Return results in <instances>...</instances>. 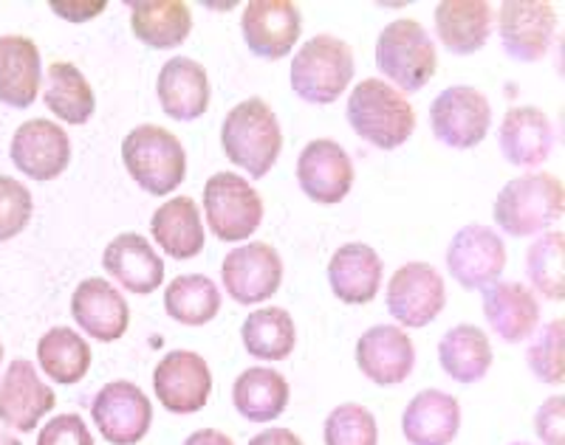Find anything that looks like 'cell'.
<instances>
[{
	"label": "cell",
	"mask_w": 565,
	"mask_h": 445,
	"mask_svg": "<svg viewBox=\"0 0 565 445\" xmlns=\"http://www.w3.org/2000/svg\"><path fill=\"white\" fill-rule=\"evenodd\" d=\"M221 146L226 159L252 178L269 175L282 150V128L275 110L260 96L232 108L221 124Z\"/></svg>",
	"instance_id": "obj_1"
},
{
	"label": "cell",
	"mask_w": 565,
	"mask_h": 445,
	"mask_svg": "<svg viewBox=\"0 0 565 445\" xmlns=\"http://www.w3.org/2000/svg\"><path fill=\"white\" fill-rule=\"evenodd\" d=\"M40 52L34 40L7 34L0 37V102L9 108H32L40 90Z\"/></svg>",
	"instance_id": "obj_27"
},
{
	"label": "cell",
	"mask_w": 565,
	"mask_h": 445,
	"mask_svg": "<svg viewBox=\"0 0 565 445\" xmlns=\"http://www.w3.org/2000/svg\"><path fill=\"white\" fill-rule=\"evenodd\" d=\"M38 361L45 376L57 383H79L90 369V347L77 330L54 327L38 341Z\"/></svg>",
	"instance_id": "obj_36"
},
{
	"label": "cell",
	"mask_w": 565,
	"mask_h": 445,
	"mask_svg": "<svg viewBox=\"0 0 565 445\" xmlns=\"http://www.w3.org/2000/svg\"><path fill=\"white\" fill-rule=\"evenodd\" d=\"M18 172L34 181L60 178L71 164V139L60 124L49 119H32L20 124L9 146Z\"/></svg>",
	"instance_id": "obj_17"
},
{
	"label": "cell",
	"mask_w": 565,
	"mask_h": 445,
	"mask_svg": "<svg viewBox=\"0 0 565 445\" xmlns=\"http://www.w3.org/2000/svg\"><path fill=\"white\" fill-rule=\"evenodd\" d=\"M232 403L249 423H271L289 406V381L275 369L249 367L232 387Z\"/></svg>",
	"instance_id": "obj_31"
},
{
	"label": "cell",
	"mask_w": 565,
	"mask_h": 445,
	"mask_svg": "<svg viewBox=\"0 0 565 445\" xmlns=\"http://www.w3.org/2000/svg\"><path fill=\"white\" fill-rule=\"evenodd\" d=\"M433 135L452 150H472L492 128V105L478 88L452 85L430 105Z\"/></svg>",
	"instance_id": "obj_8"
},
{
	"label": "cell",
	"mask_w": 565,
	"mask_h": 445,
	"mask_svg": "<svg viewBox=\"0 0 565 445\" xmlns=\"http://www.w3.org/2000/svg\"><path fill=\"white\" fill-rule=\"evenodd\" d=\"M0 445H23L18 437H12V434H7L3 428H0Z\"/></svg>",
	"instance_id": "obj_46"
},
{
	"label": "cell",
	"mask_w": 565,
	"mask_h": 445,
	"mask_svg": "<svg viewBox=\"0 0 565 445\" xmlns=\"http://www.w3.org/2000/svg\"><path fill=\"white\" fill-rule=\"evenodd\" d=\"M565 235L563 231H548L540 240H534L526 251V274L532 285L537 287L546 300H565Z\"/></svg>",
	"instance_id": "obj_37"
},
{
	"label": "cell",
	"mask_w": 565,
	"mask_h": 445,
	"mask_svg": "<svg viewBox=\"0 0 565 445\" xmlns=\"http://www.w3.org/2000/svg\"><path fill=\"white\" fill-rule=\"evenodd\" d=\"M563 414H565L563 394H554V398H548V401L537 409V414H534V432H537L540 443L565 445Z\"/></svg>",
	"instance_id": "obj_42"
},
{
	"label": "cell",
	"mask_w": 565,
	"mask_h": 445,
	"mask_svg": "<svg viewBox=\"0 0 565 445\" xmlns=\"http://www.w3.org/2000/svg\"><path fill=\"white\" fill-rule=\"evenodd\" d=\"M204 211L221 242L249 240L264 223V200L255 186L235 172H215L204 186Z\"/></svg>",
	"instance_id": "obj_7"
},
{
	"label": "cell",
	"mask_w": 565,
	"mask_h": 445,
	"mask_svg": "<svg viewBox=\"0 0 565 445\" xmlns=\"http://www.w3.org/2000/svg\"><path fill=\"white\" fill-rule=\"evenodd\" d=\"M438 363L452 381L478 383L492 367V344L476 325H456L438 344Z\"/></svg>",
	"instance_id": "obj_32"
},
{
	"label": "cell",
	"mask_w": 565,
	"mask_h": 445,
	"mask_svg": "<svg viewBox=\"0 0 565 445\" xmlns=\"http://www.w3.org/2000/svg\"><path fill=\"white\" fill-rule=\"evenodd\" d=\"M356 363L362 376L380 387L405 383L416 367V347L396 325H376L356 341Z\"/></svg>",
	"instance_id": "obj_19"
},
{
	"label": "cell",
	"mask_w": 565,
	"mask_h": 445,
	"mask_svg": "<svg viewBox=\"0 0 565 445\" xmlns=\"http://www.w3.org/2000/svg\"><path fill=\"white\" fill-rule=\"evenodd\" d=\"M509 445H532V443H509Z\"/></svg>",
	"instance_id": "obj_48"
},
{
	"label": "cell",
	"mask_w": 565,
	"mask_h": 445,
	"mask_svg": "<svg viewBox=\"0 0 565 445\" xmlns=\"http://www.w3.org/2000/svg\"><path fill=\"white\" fill-rule=\"evenodd\" d=\"M507 268V246L501 235L481 223L456 231L447 249V271L467 291H487Z\"/></svg>",
	"instance_id": "obj_9"
},
{
	"label": "cell",
	"mask_w": 565,
	"mask_h": 445,
	"mask_svg": "<svg viewBox=\"0 0 565 445\" xmlns=\"http://www.w3.org/2000/svg\"><path fill=\"white\" fill-rule=\"evenodd\" d=\"M498 144L509 164L523 166V170L540 166L554 150L552 119L532 105L512 108L501 121Z\"/></svg>",
	"instance_id": "obj_23"
},
{
	"label": "cell",
	"mask_w": 565,
	"mask_h": 445,
	"mask_svg": "<svg viewBox=\"0 0 565 445\" xmlns=\"http://www.w3.org/2000/svg\"><path fill=\"white\" fill-rule=\"evenodd\" d=\"M0 361H3V344H0Z\"/></svg>",
	"instance_id": "obj_47"
},
{
	"label": "cell",
	"mask_w": 565,
	"mask_h": 445,
	"mask_svg": "<svg viewBox=\"0 0 565 445\" xmlns=\"http://www.w3.org/2000/svg\"><path fill=\"white\" fill-rule=\"evenodd\" d=\"M130 29L150 48H175L193 32V14L181 0H134Z\"/></svg>",
	"instance_id": "obj_30"
},
{
	"label": "cell",
	"mask_w": 565,
	"mask_h": 445,
	"mask_svg": "<svg viewBox=\"0 0 565 445\" xmlns=\"http://www.w3.org/2000/svg\"><path fill=\"white\" fill-rule=\"evenodd\" d=\"M387 313L405 327H427L444 311L447 291L430 262H407L396 268L387 285Z\"/></svg>",
	"instance_id": "obj_11"
},
{
	"label": "cell",
	"mask_w": 565,
	"mask_h": 445,
	"mask_svg": "<svg viewBox=\"0 0 565 445\" xmlns=\"http://www.w3.org/2000/svg\"><path fill=\"white\" fill-rule=\"evenodd\" d=\"M71 316L79 330L97 341H119L130 325V307L125 296L110 282L90 276L83 280L71 296Z\"/></svg>",
	"instance_id": "obj_20"
},
{
	"label": "cell",
	"mask_w": 565,
	"mask_h": 445,
	"mask_svg": "<svg viewBox=\"0 0 565 445\" xmlns=\"http://www.w3.org/2000/svg\"><path fill=\"white\" fill-rule=\"evenodd\" d=\"M221 282L238 305H260L282 285V260L266 242H246L224 257Z\"/></svg>",
	"instance_id": "obj_12"
},
{
	"label": "cell",
	"mask_w": 565,
	"mask_h": 445,
	"mask_svg": "<svg viewBox=\"0 0 565 445\" xmlns=\"http://www.w3.org/2000/svg\"><path fill=\"white\" fill-rule=\"evenodd\" d=\"M153 240L159 249L173 260H193L204 249V226H201L199 206L193 197L179 195L161 204L150 220Z\"/></svg>",
	"instance_id": "obj_29"
},
{
	"label": "cell",
	"mask_w": 565,
	"mask_h": 445,
	"mask_svg": "<svg viewBox=\"0 0 565 445\" xmlns=\"http://www.w3.org/2000/svg\"><path fill=\"white\" fill-rule=\"evenodd\" d=\"M153 392L173 414L201 412L210 401L212 376L199 352L175 350L161 358L153 372Z\"/></svg>",
	"instance_id": "obj_14"
},
{
	"label": "cell",
	"mask_w": 565,
	"mask_h": 445,
	"mask_svg": "<svg viewBox=\"0 0 565 445\" xmlns=\"http://www.w3.org/2000/svg\"><path fill=\"white\" fill-rule=\"evenodd\" d=\"M161 110L175 121L201 119L210 108V77L204 65L190 57H173L161 65L156 79Z\"/></svg>",
	"instance_id": "obj_21"
},
{
	"label": "cell",
	"mask_w": 565,
	"mask_h": 445,
	"mask_svg": "<svg viewBox=\"0 0 565 445\" xmlns=\"http://www.w3.org/2000/svg\"><path fill=\"white\" fill-rule=\"evenodd\" d=\"M164 311L186 327H204L221 311L218 285L204 274H181L164 291Z\"/></svg>",
	"instance_id": "obj_35"
},
{
	"label": "cell",
	"mask_w": 565,
	"mask_h": 445,
	"mask_svg": "<svg viewBox=\"0 0 565 445\" xmlns=\"http://www.w3.org/2000/svg\"><path fill=\"white\" fill-rule=\"evenodd\" d=\"M436 43L422 23L411 18L393 20L376 40V68L398 90L418 94L436 74Z\"/></svg>",
	"instance_id": "obj_6"
},
{
	"label": "cell",
	"mask_w": 565,
	"mask_h": 445,
	"mask_svg": "<svg viewBox=\"0 0 565 445\" xmlns=\"http://www.w3.org/2000/svg\"><path fill=\"white\" fill-rule=\"evenodd\" d=\"M241 338L252 358L260 361H282L295 352L297 327L289 311L282 307H260L249 313L241 327Z\"/></svg>",
	"instance_id": "obj_34"
},
{
	"label": "cell",
	"mask_w": 565,
	"mask_h": 445,
	"mask_svg": "<svg viewBox=\"0 0 565 445\" xmlns=\"http://www.w3.org/2000/svg\"><path fill=\"white\" fill-rule=\"evenodd\" d=\"M184 445H235V443H232L224 432H218V428H201V432L190 434V437L184 439Z\"/></svg>",
	"instance_id": "obj_45"
},
{
	"label": "cell",
	"mask_w": 565,
	"mask_h": 445,
	"mask_svg": "<svg viewBox=\"0 0 565 445\" xmlns=\"http://www.w3.org/2000/svg\"><path fill=\"white\" fill-rule=\"evenodd\" d=\"M103 265L125 291L130 293H153L164 282V262L156 254L153 246L136 231L114 237L103 254Z\"/></svg>",
	"instance_id": "obj_25"
},
{
	"label": "cell",
	"mask_w": 565,
	"mask_h": 445,
	"mask_svg": "<svg viewBox=\"0 0 565 445\" xmlns=\"http://www.w3.org/2000/svg\"><path fill=\"white\" fill-rule=\"evenodd\" d=\"M353 133L380 150H396L416 130V113L405 96L382 79H365L351 90L345 110Z\"/></svg>",
	"instance_id": "obj_2"
},
{
	"label": "cell",
	"mask_w": 565,
	"mask_h": 445,
	"mask_svg": "<svg viewBox=\"0 0 565 445\" xmlns=\"http://www.w3.org/2000/svg\"><path fill=\"white\" fill-rule=\"evenodd\" d=\"M353 70L351 45L334 34H317L291 59V88L302 102L331 105L345 94Z\"/></svg>",
	"instance_id": "obj_4"
},
{
	"label": "cell",
	"mask_w": 565,
	"mask_h": 445,
	"mask_svg": "<svg viewBox=\"0 0 565 445\" xmlns=\"http://www.w3.org/2000/svg\"><path fill=\"white\" fill-rule=\"evenodd\" d=\"M43 102L65 124H85L97 110V96L83 70L63 59L49 65Z\"/></svg>",
	"instance_id": "obj_33"
},
{
	"label": "cell",
	"mask_w": 565,
	"mask_h": 445,
	"mask_svg": "<svg viewBox=\"0 0 565 445\" xmlns=\"http://www.w3.org/2000/svg\"><path fill=\"white\" fill-rule=\"evenodd\" d=\"M52 12L60 14L71 23H85V20L97 18L105 12V0H90V3H68V0H54Z\"/></svg>",
	"instance_id": "obj_43"
},
{
	"label": "cell",
	"mask_w": 565,
	"mask_h": 445,
	"mask_svg": "<svg viewBox=\"0 0 565 445\" xmlns=\"http://www.w3.org/2000/svg\"><path fill=\"white\" fill-rule=\"evenodd\" d=\"M249 445H302V439L289 428H266L257 437H252Z\"/></svg>",
	"instance_id": "obj_44"
},
{
	"label": "cell",
	"mask_w": 565,
	"mask_h": 445,
	"mask_svg": "<svg viewBox=\"0 0 565 445\" xmlns=\"http://www.w3.org/2000/svg\"><path fill=\"white\" fill-rule=\"evenodd\" d=\"M565 211V192L559 178L548 172H529L509 181L494 197L492 217L507 235L534 237L559 220Z\"/></svg>",
	"instance_id": "obj_3"
},
{
	"label": "cell",
	"mask_w": 565,
	"mask_h": 445,
	"mask_svg": "<svg viewBox=\"0 0 565 445\" xmlns=\"http://www.w3.org/2000/svg\"><path fill=\"white\" fill-rule=\"evenodd\" d=\"M122 161L130 178L148 195H170L184 184V146L170 130L159 124H141L130 130L122 141Z\"/></svg>",
	"instance_id": "obj_5"
},
{
	"label": "cell",
	"mask_w": 565,
	"mask_h": 445,
	"mask_svg": "<svg viewBox=\"0 0 565 445\" xmlns=\"http://www.w3.org/2000/svg\"><path fill=\"white\" fill-rule=\"evenodd\" d=\"M492 7L483 0H444L436 7V32L450 54H476L492 34Z\"/></svg>",
	"instance_id": "obj_28"
},
{
	"label": "cell",
	"mask_w": 565,
	"mask_h": 445,
	"mask_svg": "<svg viewBox=\"0 0 565 445\" xmlns=\"http://www.w3.org/2000/svg\"><path fill=\"white\" fill-rule=\"evenodd\" d=\"M526 363L532 376L543 383H563L565 381V322L554 318L543 330H537V338L532 341L526 352Z\"/></svg>",
	"instance_id": "obj_39"
},
{
	"label": "cell",
	"mask_w": 565,
	"mask_h": 445,
	"mask_svg": "<svg viewBox=\"0 0 565 445\" xmlns=\"http://www.w3.org/2000/svg\"><path fill=\"white\" fill-rule=\"evenodd\" d=\"M554 32L557 12L543 0H507L498 14L503 52L518 63H537L546 57Z\"/></svg>",
	"instance_id": "obj_13"
},
{
	"label": "cell",
	"mask_w": 565,
	"mask_h": 445,
	"mask_svg": "<svg viewBox=\"0 0 565 445\" xmlns=\"http://www.w3.org/2000/svg\"><path fill=\"white\" fill-rule=\"evenodd\" d=\"M297 184L315 204H342L353 186L351 155L331 139L309 141L297 159Z\"/></svg>",
	"instance_id": "obj_15"
},
{
	"label": "cell",
	"mask_w": 565,
	"mask_h": 445,
	"mask_svg": "<svg viewBox=\"0 0 565 445\" xmlns=\"http://www.w3.org/2000/svg\"><path fill=\"white\" fill-rule=\"evenodd\" d=\"M38 445H94L88 426L79 414H57L38 434Z\"/></svg>",
	"instance_id": "obj_41"
},
{
	"label": "cell",
	"mask_w": 565,
	"mask_h": 445,
	"mask_svg": "<svg viewBox=\"0 0 565 445\" xmlns=\"http://www.w3.org/2000/svg\"><path fill=\"white\" fill-rule=\"evenodd\" d=\"M326 445H380L376 417L360 403H342L328 414L322 428Z\"/></svg>",
	"instance_id": "obj_38"
},
{
	"label": "cell",
	"mask_w": 565,
	"mask_h": 445,
	"mask_svg": "<svg viewBox=\"0 0 565 445\" xmlns=\"http://www.w3.org/2000/svg\"><path fill=\"white\" fill-rule=\"evenodd\" d=\"M32 192L20 181L0 175V242L12 240V237L26 229L29 220H32Z\"/></svg>",
	"instance_id": "obj_40"
},
{
	"label": "cell",
	"mask_w": 565,
	"mask_h": 445,
	"mask_svg": "<svg viewBox=\"0 0 565 445\" xmlns=\"http://www.w3.org/2000/svg\"><path fill=\"white\" fill-rule=\"evenodd\" d=\"M90 417L110 445H136L148 437L153 406L148 394L130 381H110L90 403Z\"/></svg>",
	"instance_id": "obj_10"
},
{
	"label": "cell",
	"mask_w": 565,
	"mask_h": 445,
	"mask_svg": "<svg viewBox=\"0 0 565 445\" xmlns=\"http://www.w3.org/2000/svg\"><path fill=\"white\" fill-rule=\"evenodd\" d=\"M385 262L365 242H348L328 262V285L345 305H367L376 300Z\"/></svg>",
	"instance_id": "obj_22"
},
{
	"label": "cell",
	"mask_w": 565,
	"mask_h": 445,
	"mask_svg": "<svg viewBox=\"0 0 565 445\" xmlns=\"http://www.w3.org/2000/svg\"><path fill=\"white\" fill-rule=\"evenodd\" d=\"M461 428V406L450 392L424 389L402 414V434L411 445H450Z\"/></svg>",
	"instance_id": "obj_26"
},
{
	"label": "cell",
	"mask_w": 565,
	"mask_h": 445,
	"mask_svg": "<svg viewBox=\"0 0 565 445\" xmlns=\"http://www.w3.org/2000/svg\"><path fill=\"white\" fill-rule=\"evenodd\" d=\"M483 316L503 341L521 344L540 327V305L521 282H494L483 291Z\"/></svg>",
	"instance_id": "obj_24"
},
{
	"label": "cell",
	"mask_w": 565,
	"mask_h": 445,
	"mask_svg": "<svg viewBox=\"0 0 565 445\" xmlns=\"http://www.w3.org/2000/svg\"><path fill=\"white\" fill-rule=\"evenodd\" d=\"M300 12L289 0H252L241 18L249 52L260 59H282L300 37Z\"/></svg>",
	"instance_id": "obj_18"
},
{
	"label": "cell",
	"mask_w": 565,
	"mask_h": 445,
	"mask_svg": "<svg viewBox=\"0 0 565 445\" xmlns=\"http://www.w3.org/2000/svg\"><path fill=\"white\" fill-rule=\"evenodd\" d=\"M57 398L54 389L38 376L32 361L18 358L0 378V423L14 432H34L40 420L52 412Z\"/></svg>",
	"instance_id": "obj_16"
}]
</instances>
